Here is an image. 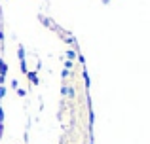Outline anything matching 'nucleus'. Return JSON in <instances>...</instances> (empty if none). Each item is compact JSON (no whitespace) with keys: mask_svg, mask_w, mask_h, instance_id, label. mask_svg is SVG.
I'll return each instance as SVG.
<instances>
[{"mask_svg":"<svg viewBox=\"0 0 150 144\" xmlns=\"http://www.w3.org/2000/svg\"><path fill=\"white\" fill-rule=\"evenodd\" d=\"M0 46H4V30L0 29Z\"/></svg>","mask_w":150,"mask_h":144,"instance_id":"11","label":"nucleus"},{"mask_svg":"<svg viewBox=\"0 0 150 144\" xmlns=\"http://www.w3.org/2000/svg\"><path fill=\"white\" fill-rule=\"evenodd\" d=\"M67 59H69V61H72V63H74V59H78L76 51H74V49H69V51H67Z\"/></svg>","mask_w":150,"mask_h":144,"instance_id":"5","label":"nucleus"},{"mask_svg":"<svg viewBox=\"0 0 150 144\" xmlns=\"http://www.w3.org/2000/svg\"><path fill=\"white\" fill-rule=\"evenodd\" d=\"M67 95H69V97H74L76 93H74V89H72V87H69V91H67Z\"/></svg>","mask_w":150,"mask_h":144,"instance_id":"12","label":"nucleus"},{"mask_svg":"<svg viewBox=\"0 0 150 144\" xmlns=\"http://www.w3.org/2000/svg\"><path fill=\"white\" fill-rule=\"evenodd\" d=\"M84 81H86V89H89V74H88V70H84Z\"/></svg>","mask_w":150,"mask_h":144,"instance_id":"6","label":"nucleus"},{"mask_svg":"<svg viewBox=\"0 0 150 144\" xmlns=\"http://www.w3.org/2000/svg\"><path fill=\"white\" fill-rule=\"evenodd\" d=\"M4 95H6V87H4V85H0V100H2Z\"/></svg>","mask_w":150,"mask_h":144,"instance_id":"9","label":"nucleus"},{"mask_svg":"<svg viewBox=\"0 0 150 144\" xmlns=\"http://www.w3.org/2000/svg\"><path fill=\"white\" fill-rule=\"evenodd\" d=\"M27 78H29V81H30L33 85H38V84H40V78H38V72H36V70L27 72Z\"/></svg>","mask_w":150,"mask_h":144,"instance_id":"2","label":"nucleus"},{"mask_svg":"<svg viewBox=\"0 0 150 144\" xmlns=\"http://www.w3.org/2000/svg\"><path fill=\"white\" fill-rule=\"evenodd\" d=\"M61 76H63V78H69V76H70V70H67V68H65V70H63V74H61Z\"/></svg>","mask_w":150,"mask_h":144,"instance_id":"13","label":"nucleus"},{"mask_svg":"<svg viewBox=\"0 0 150 144\" xmlns=\"http://www.w3.org/2000/svg\"><path fill=\"white\" fill-rule=\"evenodd\" d=\"M38 21H40V23H44V25H46V27H50V29H51V30H55V25H53V23H51V21H50V19H46V17H44V15H42V13H40V15H38Z\"/></svg>","mask_w":150,"mask_h":144,"instance_id":"3","label":"nucleus"},{"mask_svg":"<svg viewBox=\"0 0 150 144\" xmlns=\"http://www.w3.org/2000/svg\"><path fill=\"white\" fill-rule=\"evenodd\" d=\"M6 74H8V65H6V61H4V59H0V85H4Z\"/></svg>","mask_w":150,"mask_h":144,"instance_id":"1","label":"nucleus"},{"mask_svg":"<svg viewBox=\"0 0 150 144\" xmlns=\"http://www.w3.org/2000/svg\"><path fill=\"white\" fill-rule=\"evenodd\" d=\"M17 95H19V97H25V95H27L25 89H17Z\"/></svg>","mask_w":150,"mask_h":144,"instance_id":"14","label":"nucleus"},{"mask_svg":"<svg viewBox=\"0 0 150 144\" xmlns=\"http://www.w3.org/2000/svg\"><path fill=\"white\" fill-rule=\"evenodd\" d=\"M4 118H6V116H4V110H2V106H0V123H4Z\"/></svg>","mask_w":150,"mask_h":144,"instance_id":"10","label":"nucleus"},{"mask_svg":"<svg viewBox=\"0 0 150 144\" xmlns=\"http://www.w3.org/2000/svg\"><path fill=\"white\" fill-rule=\"evenodd\" d=\"M67 42H69L70 46H76V38H74V36H69V38H67Z\"/></svg>","mask_w":150,"mask_h":144,"instance_id":"7","label":"nucleus"},{"mask_svg":"<svg viewBox=\"0 0 150 144\" xmlns=\"http://www.w3.org/2000/svg\"><path fill=\"white\" fill-rule=\"evenodd\" d=\"M4 137V123H0V138Z\"/></svg>","mask_w":150,"mask_h":144,"instance_id":"15","label":"nucleus"},{"mask_svg":"<svg viewBox=\"0 0 150 144\" xmlns=\"http://www.w3.org/2000/svg\"><path fill=\"white\" fill-rule=\"evenodd\" d=\"M17 57H19V61H25V48H23L21 44H19V48H17Z\"/></svg>","mask_w":150,"mask_h":144,"instance_id":"4","label":"nucleus"},{"mask_svg":"<svg viewBox=\"0 0 150 144\" xmlns=\"http://www.w3.org/2000/svg\"><path fill=\"white\" fill-rule=\"evenodd\" d=\"M65 68H67V70H70V68H72V61L67 59V61H65Z\"/></svg>","mask_w":150,"mask_h":144,"instance_id":"8","label":"nucleus"}]
</instances>
